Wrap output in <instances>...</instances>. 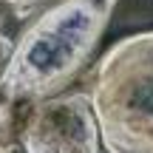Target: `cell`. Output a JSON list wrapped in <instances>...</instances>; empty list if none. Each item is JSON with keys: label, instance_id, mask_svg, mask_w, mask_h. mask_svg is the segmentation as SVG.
I'll return each instance as SVG.
<instances>
[{"label": "cell", "instance_id": "1", "mask_svg": "<svg viewBox=\"0 0 153 153\" xmlns=\"http://www.w3.org/2000/svg\"><path fill=\"white\" fill-rule=\"evenodd\" d=\"M116 0H62L37 17L14 45L0 94L11 102H43L76 76L102 37Z\"/></svg>", "mask_w": 153, "mask_h": 153}, {"label": "cell", "instance_id": "2", "mask_svg": "<svg viewBox=\"0 0 153 153\" xmlns=\"http://www.w3.org/2000/svg\"><path fill=\"white\" fill-rule=\"evenodd\" d=\"M91 102L108 153H153V28L102 54Z\"/></svg>", "mask_w": 153, "mask_h": 153}, {"label": "cell", "instance_id": "3", "mask_svg": "<svg viewBox=\"0 0 153 153\" xmlns=\"http://www.w3.org/2000/svg\"><path fill=\"white\" fill-rule=\"evenodd\" d=\"M26 153H99V122L88 94L34 102L20 125Z\"/></svg>", "mask_w": 153, "mask_h": 153}, {"label": "cell", "instance_id": "4", "mask_svg": "<svg viewBox=\"0 0 153 153\" xmlns=\"http://www.w3.org/2000/svg\"><path fill=\"white\" fill-rule=\"evenodd\" d=\"M11 145V108L0 102V153H6Z\"/></svg>", "mask_w": 153, "mask_h": 153}, {"label": "cell", "instance_id": "5", "mask_svg": "<svg viewBox=\"0 0 153 153\" xmlns=\"http://www.w3.org/2000/svg\"><path fill=\"white\" fill-rule=\"evenodd\" d=\"M11 54H14V45H11V40L3 34V28H0V79H3L6 68H9V60Z\"/></svg>", "mask_w": 153, "mask_h": 153}, {"label": "cell", "instance_id": "6", "mask_svg": "<svg viewBox=\"0 0 153 153\" xmlns=\"http://www.w3.org/2000/svg\"><path fill=\"white\" fill-rule=\"evenodd\" d=\"M3 3H9V6H14L17 11H31L34 6H40L43 0H3Z\"/></svg>", "mask_w": 153, "mask_h": 153}, {"label": "cell", "instance_id": "7", "mask_svg": "<svg viewBox=\"0 0 153 153\" xmlns=\"http://www.w3.org/2000/svg\"><path fill=\"white\" fill-rule=\"evenodd\" d=\"M105 153H108V150H105Z\"/></svg>", "mask_w": 153, "mask_h": 153}]
</instances>
